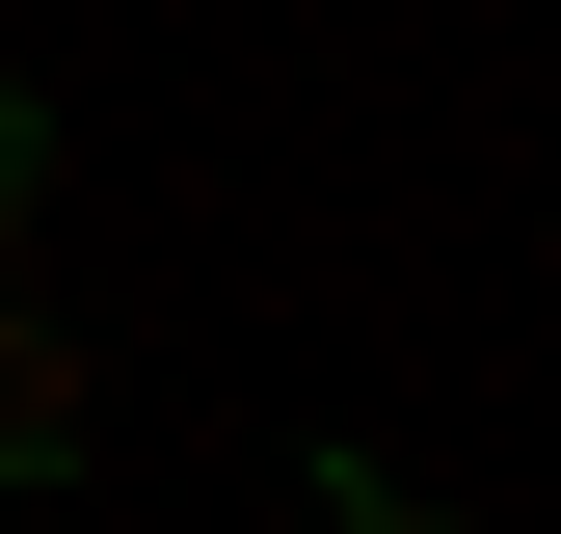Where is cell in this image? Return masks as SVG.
<instances>
[{
    "mask_svg": "<svg viewBox=\"0 0 561 534\" xmlns=\"http://www.w3.org/2000/svg\"><path fill=\"white\" fill-rule=\"evenodd\" d=\"M27 161H54V107H27V81H0V241H27Z\"/></svg>",
    "mask_w": 561,
    "mask_h": 534,
    "instance_id": "3957f363",
    "label": "cell"
},
{
    "mask_svg": "<svg viewBox=\"0 0 561 534\" xmlns=\"http://www.w3.org/2000/svg\"><path fill=\"white\" fill-rule=\"evenodd\" d=\"M81 428H107L81 321H27V294H0V481H81Z\"/></svg>",
    "mask_w": 561,
    "mask_h": 534,
    "instance_id": "6da1fadb",
    "label": "cell"
},
{
    "mask_svg": "<svg viewBox=\"0 0 561 534\" xmlns=\"http://www.w3.org/2000/svg\"><path fill=\"white\" fill-rule=\"evenodd\" d=\"M295 534H428V508H401L375 454H321V481H295Z\"/></svg>",
    "mask_w": 561,
    "mask_h": 534,
    "instance_id": "7a4b0ae2",
    "label": "cell"
}]
</instances>
